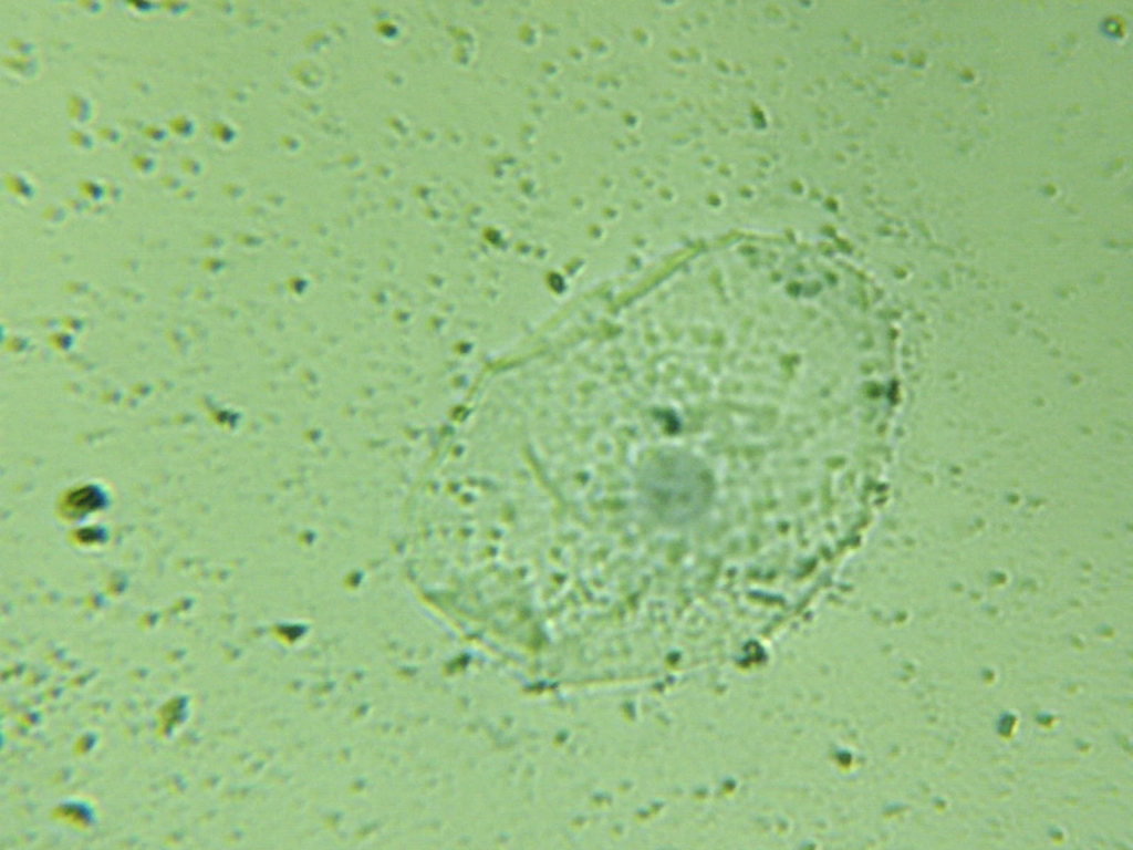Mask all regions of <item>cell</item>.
Segmentation results:
<instances>
[{
    "instance_id": "cell-1",
    "label": "cell",
    "mask_w": 1133,
    "mask_h": 850,
    "mask_svg": "<svg viewBox=\"0 0 1133 850\" xmlns=\"http://www.w3.org/2000/svg\"><path fill=\"white\" fill-rule=\"evenodd\" d=\"M640 485L646 507L671 524L687 522L701 515L713 493L707 470L690 458L675 455L649 462L642 469Z\"/></svg>"
}]
</instances>
